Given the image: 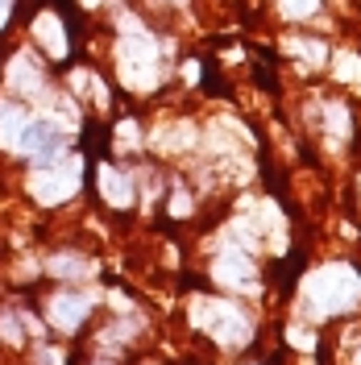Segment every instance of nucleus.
I'll list each match as a JSON object with an SVG mask.
<instances>
[{"label": "nucleus", "instance_id": "nucleus-2", "mask_svg": "<svg viewBox=\"0 0 361 365\" xmlns=\"http://www.w3.org/2000/svg\"><path fill=\"white\" fill-rule=\"evenodd\" d=\"M287 13H312V0H287Z\"/></svg>", "mask_w": 361, "mask_h": 365}, {"label": "nucleus", "instance_id": "nucleus-1", "mask_svg": "<svg viewBox=\"0 0 361 365\" xmlns=\"http://www.w3.org/2000/svg\"><path fill=\"white\" fill-rule=\"evenodd\" d=\"M83 316H88V299H79V295H63V299L50 303V319L59 328H75Z\"/></svg>", "mask_w": 361, "mask_h": 365}]
</instances>
